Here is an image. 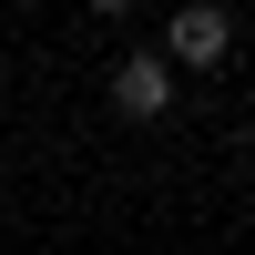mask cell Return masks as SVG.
<instances>
[{
	"mask_svg": "<svg viewBox=\"0 0 255 255\" xmlns=\"http://www.w3.org/2000/svg\"><path fill=\"white\" fill-rule=\"evenodd\" d=\"M102 102H113L123 123H163L184 102V72L153 51V41H133V51H113V72H102Z\"/></svg>",
	"mask_w": 255,
	"mask_h": 255,
	"instance_id": "obj_1",
	"label": "cell"
},
{
	"mask_svg": "<svg viewBox=\"0 0 255 255\" xmlns=\"http://www.w3.org/2000/svg\"><path fill=\"white\" fill-rule=\"evenodd\" d=\"M153 51L174 61V72H215L225 51H235V10H215V0H174L153 31Z\"/></svg>",
	"mask_w": 255,
	"mask_h": 255,
	"instance_id": "obj_2",
	"label": "cell"
}]
</instances>
